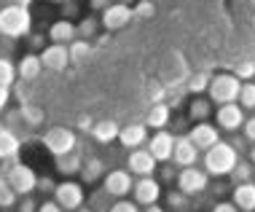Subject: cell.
<instances>
[{
  "label": "cell",
  "instance_id": "6da1fadb",
  "mask_svg": "<svg viewBox=\"0 0 255 212\" xmlns=\"http://www.w3.org/2000/svg\"><path fill=\"white\" fill-rule=\"evenodd\" d=\"M32 32V13L22 5H5L0 8V35L3 38H27Z\"/></svg>",
  "mask_w": 255,
  "mask_h": 212
},
{
  "label": "cell",
  "instance_id": "7a4b0ae2",
  "mask_svg": "<svg viewBox=\"0 0 255 212\" xmlns=\"http://www.w3.org/2000/svg\"><path fill=\"white\" fill-rule=\"evenodd\" d=\"M237 161H239V153L223 140L218 145H212L210 150H204V172L212 177H229L231 169L237 167Z\"/></svg>",
  "mask_w": 255,
  "mask_h": 212
},
{
  "label": "cell",
  "instance_id": "3957f363",
  "mask_svg": "<svg viewBox=\"0 0 255 212\" xmlns=\"http://www.w3.org/2000/svg\"><path fill=\"white\" fill-rule=\"evenodd\" d=\"M239 89H242V81L234 73H218L210 78V86H207V94H210V102H218V105H229V102L239 100Z\"/></svg>",
  "mask_w": 255,
  "mask_h": 212
},
{
  "label": "cell",
  "instance_id": "277c9868",
  "mask_svg": "<svg viewBox=\"0 0 255 212\" xmlns=\"http://www.w3.org/2000/svg\"><path fill=\"white\" fill-rule=\"evenodd\" d=\"M40 142H43V148L49 150L54 159L67 156V153H73V150L78 148V137H75V132L70 126H51V129H46L43 137H40Z\"/></svg>",
  "mask_w": 255,
  "mask_h": 212
},
{
  "label": "cell",
  "instance_id": "5b68a950",
  "mask_svg": "<svg viewBox=\"0 0 255 212\" xmlns=\"http://www.w3.org/2000/svg\"><path fill=\"white\" fill-rule=\"evenodd\" d=\"M5 180H8L11 191L16 196H30L32 191L38 188V175L30 164H22V161H13L5 172Z\"/></svg>",
  "mask_w": 255,
  "mask_h": 212
},
{
  "label": "cell",
  "instance_id": "8992f818",
  "mask_svg": "<svg viewBox=\"0 0 255 212\" xmlns=\"http://www.w3.org/2000/svg\"><path fill=\"white\" fill-rule=\"evenodd\" d=\"M177 191L180 194H185L191 199V196H199V194H204L207 186H210V175L204 172V169H199V167H185L177 172Z\"/></svg>",
  "mask_w": 255,
  "mask_h": 212
},
{
  "label": "cell",
  "instance_id": "52a82bcc",
  "mask_svg": "<svg viewBox=\"0 0 255 212\" xmlns=\"http://www.w3.org/2000/svg\"><path fill=\"white\" fill-rule=\"evenodd\" d=\"M84 199H86V191L75 180L57 183V188H54V202H57L65 212H75L78 207H84Z\"/></svg>",
  "mask_w": 255,
  "mask_h": 212
},
{
  "label": "cell",
  "instance_id": "ba28073f",
  "mask_svg": "<svg viewBox=\"0 0 255 212\" xmlns=\"http://www.w3.org/2000/svg\"><path fill=\"white\" fill-rule=\"evenodd\" d=\"M102 186H105V194L113 196V199H124V196L132 194V175H129V169H110V172H105V177H102Z\"/></svg>",
  "mask_w": 255,
  "mask_h": 212
},
{
  "label": "cell",
  "instance_id": "9c48e42d",
  "mask_svg": "<svg viewBox=\"0 0 255 212\" xmlns=\"http://www.w3.org/2000/svg\"><path fill=\"white\" fill-rule=\"evenodd\" d=\"M132 196H134V204H140V207L158 204V199H161V183L156 177H137L132 186Z\"/></svg>",
  "mask_w": 255,
  "mask_h": 212
},
{
  "label": "cell",
  "instance_id": "30bf717a",
  "mask_svg": "<svg viewBox=\"0 0 255 212\" xmlns=\"http://www.w3.org/2000/svg\"><path fill=\"white\" fill-rule=\"evenodd\" d=\"M132 22V5H121V3H110L105 11L100 13V27H105L108 32H116L121 27H127Z\"/></svg>",
  "mask_w": 255,
  "mask_h": 212
},
{
  "label": "cell",
  "instance_id": "8fae6325",
  "mask_svg": "<svg viewBox=\"0 0 255 212\" xmlns=\"http://www.w3.org/2000/svg\"><path fill=\"white\" fill-rule=\"evenodd\" d=\"M127 169H132L129 175H137V177H153L158 169V161L148 153V148H134V150H129Z\"/></svg>",
  "mask_w": 255,
  "mask_h": 212
},
{
  "label": "cell",
  "instance_id": "7c38bea8",
  "mask_svg": "<svg viewBox=\"0 0 255 212\" xmlns=\"http://www.w3.org/2000/svg\"><path fill=\"white\" fill-rule=\"evenodd\" d=\"M191 142L196 145V150H210L212 145H218L220 142V132L215 124H210V121H199L188 129V134H185Z\"/></svg>",
  "mask_w": 255,
  "mask_h": 212
},
{
  "label": "cell",
  "instance_id": "4fadbf2b",
  "mask_svg": "<svg viewBox=\"0 0 255 212\" xmlns=\"http://www.w3.org/2000/svg\"><path fill=\"white\" fill-rule=\"evenodd\" d=\"M148 153L156 161H172V148H175V134L167 129H158L153 137H148Z\"/></svg>",
  "mask_w": 255,
  "mask_h": 212
},
{
  "label": "cell",
  "instance_id": "5bb4252c",
  "mask_svg": "<svg viewBox=\"0 0 255 212\" xmlns=\"http://www.w3.org/2000/svg\"><path fill=\"white\" fill-rule=\"evenodd\" d=\"M245 118L247 115L237 102H229V105L218 107V129H223V132H239L245 126Z\"/></svg>",
  "mask_w": 255,
  "mask_h": 212
},
{
  "label": "cell",
  "instance_id": "9a60e30c",
  "mask_svg": "<svg viewBox=\"0 0 255 212\" xmlns=\"http://www.w3.org/2000/svg\"><path fill=\"white\" fill-rule=\"evenodd\" d=\"M38 57H40V62H43L46 70H54V73L67 70V65H70V54H67V46H59V43L46 46V49L40 51Z\"/></svg>",
  "mask_w": 255,
  "mask_h": 212
},
{
  "label": "cell",
  "instance_id": "2e32d148",
  "mask_svg": "<svg viewBox=\"0 0 255 212\" xmlns=\"http://www.w3.org/2000/svg\"><path fill=\"white\" fill-rule=\"evenodd\" d=\"M172 161H175L180 169H185V167H196V161H199V150H196L194 142L185 137V134L175 137V148H172Z\"/></svg>",
  "mask_w": 255,
  "mask_h": 212
},
{
  "label": "cell",
  "instance_id": "e0dca14e",
  "mask_svg": "<svg viewBox=\"0 0 255 212\" xmlns=\"http://www.w3.org/2000/svg\"><path fill=\"white\" fill-rule=\"evenodd\" d=\"M119 142L124 148L134 150V148H142L148 142V126L145 124H127L119 129Z\"/></svg>",
  "mask_w": 255,
  "mask_h": 212
},
{
  "label": "cell",
  "instance_id": "ac0fdd59",
  "mask_svg": "<svg viewBox=\"0 0 255 212\" xmlns=\"http://www.w3.org/2000/svg\"><path fill=\"white\" fill-rule=\"evenodd\" d=\"M231 204L239 212H255V183H239V186H234Z\"/></svg>",
  "mask_w": 255,
  "mask_h": 212
},
{
  "label": "cell",
  "instance_id": "d6986e66",
  "mask_svg": "<svg viewBox=\"0 0 255 212\" xmlns=\"http://www.w3.org/2000/svg\"><path fill=\"white\" fill-rule=\"evenodd\" d=\"M169 121H172V107L167 105V102H153L142 124H145L148 129H156L158 132V129H167Z\"/></svg>",
  "mask_w": 255,
  "mask_h": 212
},
{
  "label": "cell",
  "instance_id": "ffe728a7",
  "mask_svg": "<svg viewBox=\"0 0 255 212\" xmlns=\"http://www.w3.org/2000/svg\"><path fill=\"white\" fill-rule=\"evenodd\" d=\"M49 40L51 43H59V46H70L73 40H78V30H75L73 22L67 19H59L49 27Z\"/></svg>",
  "mask_w": 255,
  "mask_h": 212
},
{
  "label": "cell",
  "instance_id": "44dd1931",
  "mask_svg": "<svg viewBox=\"0 0 255 212\" xmlns=\"http://www.w3.org/2000/svg\"><path fill=\"white\" fill-rule=\"evenodd\" d=\"M22 153V140L11 129H0V161H16Z\"/></svg>",
  "mask_w": 255,
  "mask_h": 212
},
{
  "label": "cell",
  "instance_id": "7402d4cb",
  "mask_svg": "<svg viewBox=\"0 0 255 212\" xmlns=\"http://www.w3.org/2000/svg\"><path fill=\"white\" fill-rule=\"evenodd\" d=\"M40 70H43V62H40V57L38 54H24L22 59H19V65H16V75L22 81H35L38 75H40Z\"/></svg>",
  "mask_w": 255,
  "mask_h": 212
},
{
  "label": "cell",
  "instance_id": "603a6c76",
  "mask_svg": "<svg viewBox=\"0 0 255 212\" xmlns=\"http://www.w3.org/2000/svg\"><path fill=\"white\" fill-rule=\"evenodd\" d=\"M119 124L116 121H110V118H105V121H94V126H92V137L97 140V142H102V145H108V142H113V140H119Z\"/></svg>",
  "mask_w": 255,
  "mask_h": 212
},
{
  "label": "cell",
  "instance_id": "cb8c5ba5",
  "mask_svg": "<svg viewBox=\"0 0 255 212\" xmlns=\"http://www.w3.org/2000/svg\"><path fill=\"white\" fill-rule=\"evenodd\" d=\"M78 175H81V180H84L86 186H94L97 180H102V177H105V161L94 156V159L84 161V167H81Z\"/></svg>",
  "mask_w": 255,
  "mask_h": 212
},
{
  "label": "cell",
  "instance_id": "d4e9b609",
  "mask_svg": "<svg viewBox=\"0 0 255 212\" xmlns=\"http://www.w3.org/2000/svg\"><path fill=\"white\" fill-rule=\"evenodd\" d=\"M81 167H84V159H81L78 150H73V153L59 156V159H57V172H59V175H65V177L78 175V172H81Z\"/></svg>",
  "mask_w": 255,
  "mask_h": 212
},
{
  "label": "cell",
  "instance_id": "484cf974",
  "mask_svg": "<svg viewBox=\"0 0 255 212\" xmlns=\"http://www.w3.org/2000/svg\"><path fill=\"white\" fill-rule=\"evenodd\" d=\"M19 115H22L24 126H30V129H38V126H43V121H46V113L40 110L38 105H32V102H24V105L19 107Z\"/></svg>",
  "mask_w": 255,
  "mask_h": 212
},
{
  "label": "cell",
  "instance_id": "4316f807",
  "mask_svg": "<svg viewBox=\"0 0 255 212\" xmlns=\"http://www.w3.org/2000/svg\"><path fill=\"white\" fill-rule=\"evenodd\" d=\"M210 113H212V102H210V100H204V97L191 100V105H188V121L199 124V121H207V118H210Z\"/></svg>",
  "mask_w": 255,
  "mask_h": 212
},
{
  "label": "cell",
  "instance_id": "83f0119b",
  "mask_svg": "<svg viewBox=\"0 0 255 212\" xmlns=\"http://www.w3.org/2000/svg\"><path fill=\"white\" fill-rule=\"evenodd\" d=\"M67 54H70V65H84L92 57V43L89 40H73L67 46Z\"/></svg>",
  "mask_w": 255,
  "mask_h": 212
},
{
  "label": "cell",
  "instance_id": "f1b7e54d",
  "mask_svg": "<svg viewBox=\"0 0 255 212\" xmlns=\"http://www.w3.org/2000/svg\"><path fill=\"white\" fill-rule=\"evenodd\" d=\"M253 175H255L253 164L239 159V161H237V167L231 169V175H229V177L234 180V186H239V183H253Z\"/></svg>",
  "mask_w": 255,
  "mask_h": 212
},
{
  "label": "cell",
  "instance_id": "f546056e",
  "mask_svg": "<svg viewBox=\"0 0 255 212\" xmlns=\"http://www.w3.org/2000/svg\"><path fill=\"white\" fill-rule=\"evenodd\" d=\"M78 30V40H94L97 38V30H100V19H81V24H75Z\"/></svg>",
  "mask_w": 255,
  "mask_h": 212
},
{
  "label": "cell",
  "instance_id": "4dcf8cb0",
  "mask_svg": "<svg viewBox=\"0 0 255 212\" xmlns=\"http://www.w3.org/2000/svg\"><path fill=\"white\" fill-rule=\"evenodd\" d=\"M237 102H239V107H242V110H255V84H253V81L242 84Z\"/></svg>",
  "mask_w": 255,
  "mask_h": 212
},
{
  "label": "cell",
  "instance_id": "1f68e13d",
  "mask_svg": "<svg viewBox=\"0 0 255 212\" xmlns=\"http://www.w3.org/2000/svg\"><path fill=\"white\" fill-rule=\"evenodd\" d=\"M156 16V5L153 0H137V3L132 5V19H153Z\"/></svg>",
  "mask_w": 255,
  "mask_h": 212
},
{
  "label": "cell",
  "instance_id": "d6a6232c",
  "mask_svg": "<svg viewBox=\"0 0 255 212\" xmlns=\"http://www.w3.org/2000/svg\"><path fill=\"white\" fill-rule=\"evenodd\" d=\"M210 78H212L210 73H196V75H191V78H188V86H185V92H188V94H202V92H207V86H210Z\"/></svg>",
  "mask_w": 255,
  "mask_h": 212
},
{
  "label": "cell",
  "instance_id": "836d02e7",
  "mask_svg": "<svg viewBox=\"0 0 255 212\" xmlns=\"http://www.w3.org/2000/svg\"><path fill=\"white\" fill-rule=\"evenodd\" d=\"M16 81V65L8 57H0V86H11Z\"/></svg>",
  "mask_w": 255,
  "mask_h": 212
},
{
  "label": "cell",
  "instance_id": "e575fe53",
  "mask_svg": "<svg viewBox=\"0 0 255 212\" xmlns=\"http://www.w3.org/2000/svg\"><path fill=\"white\" fill-rule=\"evenodd\" d=\"M13 204H16V194L11 191L5 175H0V210H11Z\"/></svg>",
  "mask_w": 255,
  "mask_h": 212
},
{
  "label": "cell",
  "instance_id": "d590c367",
  "mask_svg": "<svg viewBox=\"0 0 255 212\" xmlns=\"http://www.w3.org/2000/svg\"><path fill=\"white\" fill-rule=\"evenodd\" d=\"M234 75H237L239 81H253V78H255V62H253V59H247V62H239L237 70H234Z\"/></svg>",
  "mask_w": 255,
  "mask_h": 212
},
{
  "label": "cell",
  "instance_id": "8d00e7d4",
  "mask_svg": "<svg viewBox=\"0 0 255 212\" xmlns=\"http://www.w3.org/2000/svg\"><path fill=\"white\" fill-rule=\"evenodd\" d=\"M62 19H67V22H73V19H78L81 13V5L75 3V0H62Z\"/></svg>",
  "mask_w": 255,
  "mask_h": 212
},
{
  "label": "cell",
  "instance_id": "74e56055",
  "mask_svg": "<svg viewBox=\"0 0 255 212\" xmlns=\"http://www.w3.org/2000/svg\"><path fill=\"white\" fill-rule=\"evenodd\" d=\"M167 204L175 212H180V210H185V204H188V196L180 194V191H169V194H167Z\"/></svg>",
  "mask_w": 255,
  "mask_h": 212
},
{
  "label": "cell",
  "instance_id": "f35d334b",
  "mask_svg": "<svg viewBox=\"0 0 255 212\" xmlns=\"http://www.w3.org/2000/svg\"><path fill=\"white\" fill-rule=\"evenodd\" d=\"M108 212H140V204H134V202H129V199H119Z\"/></svg>",
  "mask_w": 255,
  "mask_h": 212
},
{
  "label": "cell",
  "instance_id": "ab89813d",
  "mask_svg": "<svg viewBox=\"0 0 255 212\" xmlns=\"http://www.w3.org/2000/svg\"><path fill=\"white\" fill-rule=\"evenodd\" d=\"M27 38H30V49H32V54L46 49V38H43V35H38V32H30Z\"/></svg>",
  "mask_w": 255,
  "mask_h": 212
},
{
  "label": "cell",
  "instance_id": "60d3db41",
  "mask_svg": "<svg viewBox=\"0 0 255 212\" xmlns=\"http://www.w3.org/2000/svg\"><path fill=\"white\" fill-rule=\"evenodd\" d=\"M242 132H245V140H247V142H255V115H250V118H245Z\"/></svg>",
  "mask_w": 255,
  "mask_h": 212
},
{
  "label": "cell",
  "instance_id": "b9f144b4",
  "mask_svg": "<svg viewBox=\"0 0 255 212\" xmlns=\"http://www.w3.org/2000/svg\"><path fill=\"white\" fill-rule=\"evenodd\" d=\"M19 212H38V204L32 196H22V202H19Z\"/></svg>",
  "mask_w": 255,
  "mask_h": 212
},
{
  "label": "cell",
  "instance_id": "7bdbcfd3",
  "mask_svg": "<svg viewBox=\"0 0 255 212\" xmlns=\"http://www.w3.org/2000/svg\"><path fill=\"white\" fill-rule=\"evenodd\" d=\"M38 188L43 191V194H54V188H57V183H54L51 177H38Z\"/></svg>",
  "mask_w": 255,
  "mask_h": 212
},
{
  "label": "cell",
  "instance_id": "ee69618b",
  "mask_svg": "<svg viewBox=\"0 0 255 212\" xmlns=\"http://www.w3.org/2000/svg\"><path fill=\"white\" fill-rule=\"evenodd\" d=\"M92 126H94V118H92V115H78V129H81V132H92Z\"/></svg>",
  "mask_w": 255,
  "mask_h": 212
},
{
  "label": "cell",
  "instance_id": "f6af8a7d",
  "mask_svg": "<svg viewBox=\"0 0 255 212\" xmlns=\"http://www.w3.org/2000/svg\"><path fill=\"white\" fill-rule=\"evenodd\" d=\"M8 102H11V92H8V86H0V113H5Z\"/></svg>",
  "mask_w": 255,
  "mask_h": 212
},
{
  "label": "cell",
  "instance_id": "bcb514c9",
  "mask_svg": "<svg viewBox=\"0 0 255 212\" xmlns=\"http://www.w3.org/2000/svg\"><path fill=\"white\" fill-rule=\"evenodd\" d=\"M38 212H65V210H62L57 202H43V204L38 207Z\"/></svg>",
  "mask_w": 255,
  "mask_h": 212
},
{
  "label": "cell",
  "instance_id": "7dc6e473",
  "mask_svg": "<svg viewBox=\"0 0 255 212\" xmlns=\"http://www.w3.org/2000/svg\"><path fill=\"white\" fill-rule=\"evenodd\" d=\"M212 212H239V210L234 207L231 202H218L215 207H212Z\"/></svg>",
  "mask_w": 255,
  "mask_h": 212
},
{
  "label": "cell",
  "instance_id": "c3c4849f",
  "mask_svg": "<svg viewBox=\"0 0 255 212\" xmlns=\"http://www.w3.org/2000/svg\"><path fill=\"white\" fill-rule=\"evenodd\" d=\"M229 145H231V148L239 153V150H245V148H247V140H245V137H234V140L229 142Z\"/></svg>",
  "mask_w": 255,
  "mask_h": 212
},
{
  "label": "cell",
  "instance_id": "681fc988",
  "mask_svg": "<svg viewBox=\"0 0 255 212\" xmlns=\"http://www.w3.org/2000/svg\"><path fill=\"white\" fill-rule=\"evenodd\" d=\"M110 3H113V0H92V8L102 13V11H105L108 5H110Z\"/></svg>",
  "mask_w": 255,
  "mask_h": 212
},
{
  "label": "cell",
  "instance_id": "f907efd6",
  "mask_svg": "<svg viewBox=\"0 0 255 212\" xmlns=\"http://www.w3.org/2000/svg\"><path fill=\"white\" fill-rule=\"evenodd\" d=\"M175 177H177L175 175V167H164L161 169V180H175Z\"/></svg>",
  "mask_w": 255,
  "mask_h": 212
},
{
  "label": "cell",
  "instance_id": "816d5d0a",
  "mask_svg": "<svg viewBox=\"0 0 255 212\" xmlns=\"http://www.w3.org/2000/svg\"><path fill=\"white\" fill-rule=\"evenodd\" d=\"M183 129H191V126H188V118H177V124H175V132H183Z\"/></svg>",
  "mask_w": 255,
  "mask_h": 212
},
{
  "label": "cell",
  "instance_id": "f5cc1de1",
  "mask_svg": "<svg viewBox=\"0 0 255 212\" xmlns=\"http://www.w3.org/2000/svg\"><path fill=\"white\" fill-rule=\"evenodd\" d=\"M11 5H22V8H30L32 0H11Z\"/></svg>",
  "mask_w": 255,
  "mask_h": 212
},
{
  "label": "cell",
  "instance_id": "db71d44e",
  "mask_svg": "<svg viewBox=\"0 0 255 212\" xmlns=\"http://www.w3.org/2000/svg\"><path fill=\"white\" fill-rule=\"evenodd\" d=\"M140 212H164L158 204H150V207H145V210H140Z\"/></svg>",
  "mask_w": 255,
  "mask_h": 212
},
{
  "label": "cell",
  "instance_id": "11a10c76",
  "mask_svg": "<svg viewBox=\"0 0 255 212\" xmlns=\"http://www.w3.org/2000/svg\"><path fill=\"white\" fill-rule=\"evenodd\" d=\"M250 164L255 167V148H250Z\"/></svg>",
  "mask_w": 255,
  "mask_h": 212
},
{
  "label": "cell",
  "instance_id": "9f6ffc18",
  "mask_svg": "<svg viewBox=\"0 0 255 212\" xmlns=\"http://www.w3.org/2000/svg\"><path fill=\"white\" fill-rule=\"evenodd\" d=\"M75 212H94V210H92V207H78Z\"/></svg>",
  "mask_w": 255,
  "mask_h": 212
},
{
  "label": "cell",
  "instance_id": "6f0895ef",
  "mask_svg": "<svg viewBox=\"0 0 255 212\" xmlns=\"http://www.w3.org/2000/svg\"><path fill=\"white\" fill-rule=\"evenodd\" d=\"M116 3H121V5H129V3H132V0H116Z\"/></svg>",
  "mask_w": 255,
  "mask_h": 212
},
{
  "label": "cell",
  "instance_id": "680465c9",
  "mask_svg": "<svg viewBox=\"0 0 255 212\" xmlns=\"http://www.w3.org/2000/svg\"><path fill=\"white\" fill-rule=\"evenodd\" d=\"M253 27H255V13H253Z\"/></svg>",
  "mask_w": 255,
  "mask_h": 212
},
{
  "label": "cell",
  "instance_id": "91938a15",
  "mask_svg": "<svg viewBox=\"0 0 255 212\" xmlns=\"http://www.w3.org/2000/svg\"><path fill=\"white\" fill-rule=\"evenodd\" d=\"M51 3H62V0H51Z\"/></svg>",
  "mask_w": 255,
  "mask_h": 212
},
{
  "label": "cell",
  "instance_id": "94428289",
  "mask_svg": "<svg viewBox=\"0 0 255 212\" xmlns=\"http://www.w3.org/2000/svg\"><path fill=\"white\" fill-rule=\"evenodd\" d=\"M180 212H185V210H180Z\"/></svg>",
  "mask_w": 255,
  "mask_h": 212
},
{
  "label": "cell",
  "instance_id": "6125c7cd",
  "mask_svg": "<svg viewBox=\"0 0 255 212\" xmlns=\"http://www.w3.org/2000/svg\"><path fill=\"white\" fill-rule=\"evenodd\" d=\"M253 62H255V59H253Z\"/></svg>",
  "mask_w": 255,
  "mask_h": 212
},
{
  "label": "cell",
  "instance_id": "be15d7a7",
  "mask_svg": "<svg viewBox=\"0 0 255 212\" xmlns=\"http://www.w3.org/2000/svg\"><path fill=\"white\" fill-rule=\"evenodd\" d=\"M0 129H3V126H0Z\"/></svg>",
  "mask_w": 255,
  "mask_h": 212
}]
</instances>
